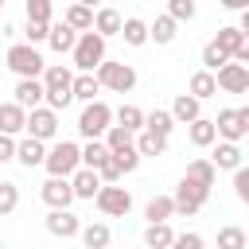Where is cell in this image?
Here are the masks:
<instances>
[{"label":"cell","mask_w":249,"mask_h":249,"mask_svg":"<svg viewBox=\"0 0 249 249\" xmlns=\"http://www.w3.org/2000/svg\"><path fill=\"white\" fill-rule=\"evenodd\" d=\"M43 86H47V109L62 113L74 101V70L66 62H51L47 74H43Z\"/></svg>","instance_id":"6da1fadb"},{"label":"cell","mask_w":249,"mask_h":249,"mask_svg":"<svg viewBox=\"0 0 249 249\" xmlns=\"http://www.w3.org/2000/svg\"><path fill=\"white\" fill-rule=\"evenodd\" d=\"M47 175L51 179H74L78 171H82V144H74V140H54L51 148H47Z\"/></svg>","instance_id":"7a4b0ae2"},{"label":"cell","mask_w":249,"mask_h":249,"mask_svg":"<svg viewBox=\"0 0 249 249\" xmlns=\"http://www.w3.org/2000/svg\"><path fill=\"white\" fill-rule=\"evenodd\" d=\"M4 62H8V70L16 74V82H23V78H43L47 66H51V62H43L39 47H31V43H12L8 54H4Z\"/></svg>","instance_id":"3957f363"},{"label":"cell","mask_w":249,"mask_h":249,"mask_svg":"<svg viewBox=\"0 0 249 249\" xmlns=\"http://www.w3.org/2000/svg\"><path fill=\"white\" fill-rule=\"evenodd\" d=\"M105 43L109 39H101L97 31H86V35H78V47H74V74H97V66L109 58V51H105Z\"/></svg>","instance_id":"277c9868"},{"label":"cell","mask_w":249,"mask_h":249,"mask_svg":"<svg viewBox=\"0 0 249 249\" xmlns=\"http://www.w3.org/2000/svg\"><path fill=\"white\" fill-rule=\"evenodd\" d=\"M117 121H113V109L105 105V101H93V105H82V113H78V136L89 144V140H105V132L113 128Z\"/></svg>","instance_id":"5b68a950"},{"label":"cell","mask_w":249,"mask_h":249,"mask_svg":"<svg viewBox=\"0 0 249 249\" xmlns=\"http://www.w3.org/2000/svg\"><path fill=\"white\" fill-rule=\"evenodd\" d=\"M97 82H101V89L132 93V89H136V70H132L128 62H113V58H105V62L97 66Z\"/></svg>","instance_id":"8992f818"},{"label":"cell","mask_w":249,"mask_h":249,"mask_svg":"<svg viewBox=\"0 0 249 249\" xmlns=\"http://www.w3.org/2000/svg\"><path fill=\"white\" fill-rule=\"evenodd\" d=\"M171 198H175V218H195V214H198V210L206 206L210 191H206V187H198V183H191V179L183 175Z\"/></svg>","instance_id":"52a82bcc"},{"label":"cell","mask_w":249,"mask_h":249,"mask_svg":"<svg viewBox=\"0 0 249 249\" xmlns=\"http://www.w3.org/2000/svg\"><path fill=\"white\" fill-rule=\"evenodd\" d=\"M93 206L105 218H124L132 210V195H128V187H101V195L93 198Z\"/></svg>","instance_id":"ba28073f"},{"label":"cell","mask_w":249,"mask_h":249,"mask_svg":"<svg viewBox=\"0 0 249 249\" xmlns=\"http://www.w3.org/2000/svg\"><path fill=\"white\" fill-rule=\"evenodd\" d=\"M12 93H16L12 101H16L19 109H27V113H35V109L47 105V86H43V78H23V82H16Z\"/></svg>","instance_id":"9c48e42d"},{"label":"cell","mask_w":249,"mask_h":249,"mask_svg":"<svg viewBox=\"0 0 249 249\" xmlns=\"http://www.w3.org/2000/svg\"><path fill=\"white\" fill-rule=\"evenodd\" d=\"M27 136H35V140H43V144H51L54 136H58V113L54 109H35V113H27Z\"/></svg>","instance_id":"30bf717a"},{"label":"cell","mask_w":249,"mask_h":249,"mask_svg":"<svg viewBox=\"0 0 249 249\" xmlns=\"http://www.w3.org/2000/svg\"><path fill=\"white\" fill-rule=\"evenodd\" d=\"M43 226H47V233L51 237H82V218L74 214V210H51L47 218H43Z\"/></svg>","instance_id":"8fae6325"},{"label":"cell","mask_w":249,"mask_h":249,"mask_svg":"<svg viewBox=\"0 0 249 249\" xmlns=\"http://www.w3.org/2000/svg\"><path fill=\"white\" fill-rule=\"evenodd\" d=\"M39 198H43L51 210H70L74 187H70V179H47V183L39 187Z\"/></svg>","instance_id":"7c38bea8"},{"label":"cell","mask_w":249,"mask_h":249,"mask_svg":"<svg viewBox=\"0 0 249 249\" xmlns=\"http://www.w3.org/2000/svg\"><path fill=\"white\" fill-rule=\"evenodd\" d=\"M214 78H218V89L222 93H249V66H241V62L222 66Z\"/></svg>","instance_id":"4fadbf2b"},{"label":"cell","mask_w":249,"mask_h":249,"mask_svg":"<svg viewBox=\"0 0 249 249\" xmlns=\"http://www.w3.org/2000/svg\"><path fill=\"white\" fill-rule=\"evenodd\" d=\"M27 132V109H19L16 101H0V136H19Z\"/></svg>","instance_id":"5bb4252c"},{"label":"cell","mask_w":249,"mask_h":249,"mask_svg":"<svg viewBox=\"0 0 249 249\" xmlns=\"http://www.w3.org/2000/svg\"><path fill=\"white\" fill-rule=\"evenodd\" d=\"M47 47H51L54 54H74V47H78V31H74L66 19H54V23H51V39H47Z\"/></svg>","instance_id":"9a60e30c"},{"label":"cell","mask_w":249,"mask_h":249,"mask_svg":"<svg viewBox=\"0 0 249 249\" xmlns=\"http://www.w3.org/2000/svg\"><path fill=\"white\" fill-rule=\"evenodd\" d=\"M16 160L31 171V167H43L47 163V144L35 140V136H19V148H16Z\"/></svg>","instance_id":"2e32d148"},{"label":"cell","mask_w":249,"mask_h":249,"mask_svg":"<svg viewBox=\"0 0 249 249\" xmlns=\"http://www.w3.org/2000/svg\"><path fill=\"white\" fill-rule=\"evenodd\" d=\"M171 117H175V124H195L198 117H202V101L198 97H191V93H179L175 101H171Z\"/></svg>","instance_id":"e0dca14e"},{"label":"cell","mask_w":249,"mask_h":249,"mask_svg":"<svg viewBox=\"0 0 249 249\" xmlns=\"http://www.w3.org/2000/svg\"><path fill=\"white\" fill-rule=\"evenodd\" d=\"M70 187H74V198H86V202H93V198L101 195V187H105V183H101V175H97V171L82 167V171L70 179Z\"/></svg>","instance_id":"ac0fdd59"},{"label":"cell","mask_w":249,"mask_h":249,"mask_svg":"<svg viewBox=\"0 0 249 249\" xmlns=\"http://www.w3.org/2000/svg\"><path fill=\"white\" fill-rule=\"evenodd\" d=\"M144 218H148V226L171 222V218H175V198H171V195H152L148 206H144Z\"/></svg>","instance_id":"d6986e66"},{"label":"cell","mask_w":249,"mask_h":249,"mask_svg":"<svg viewBox=\"0 0 249 249\" xmlns=\"http://www.w3.org/2000/svg\"><path fill=\"white\" fill-rule=\"evenodd\" d=\"M214 124H218V140H226V144H241V121H237V109H218V117H214Z\"/></svg>","instance_id":"ffe728a7"},{"label":"cell","mask_w":249,"mask_h":249,"mask_svg":"<svg viewBox=\"0 0 249 249\" xmlns=\"http://www.w3.org/2000/svg\"><path fill=\"white\" fill-rule=\"evenodd\" d=\"M210 163H214L218 171H237V167H241V144H226V140H218L214 152H210Z\"/></svg>","instance_id":"44dd1931"},{"label":"cell","mask_w":249,"mask_h":249,"mask_svg":"<svg viewBox=\"0 0 249 249\" xmlns=\"http://www.w3.org/2000/svg\"><path fill=\"white\" fill-rule=\"evenodd\" d=\"M187 179L198 183V187H206V191H214V183H218V167L210 163V156H198V160L187 163Z\"/></svg>","instance_id":"7402d4cb"},{"label":"cell","mask_w":249,"mask_h":249,"mask_svg":"<svg viewBox=\"0 0 249 249\" xmlns=\"http://www.w3.org/2000/svg\"><path fill=\"white\" fill-rule=\"evenodd\" d=\"M148 35H152V43H156V47H167V43H175V35H179V23H175L167 12H160V16L148 23Z\"/></svg>","instance_id":"603a6c76"},{"label":"cell","mask_w":249,"mask_h":249,"mask_svg":"<svg viewBox=\"0 0 249 249\" xmlns=\"http://www.w3.org/2000/svg\"><path fill=\"white\" fill-rule=\"evenodd\" d=\"M187 136H191L195 148H214V144H218V124H214V117H198V121L187 128Z\"/></svg>","instance_id":"cb8c5ba5"},{"label":"cell","mask_w":249,"mask_h":249,"mask_svg":"<svg viewBox=\"0 0 249 249\" xmlns=\"http://www.w3.org/2000/svg\"><path fill=\"white\" fill-rule=\"evenodd\" d=\"M62 19L78 31V35H86V31H93V19H97V12L89 8V4H70L66 12H62Z\"/></svg>","instance_id":"d4e9b609"},{"label":"cell","mask_w":249,"mask_h":249,"mask_svg":"<svg viewBox=\"0 0 249 249\" xmlns=\"http://www.w3.org/2000/svg\"><path fill=\"white\" fill-rule=\"evenodd\" d=\"M121 27H124V16H121L117 8H97L93 31H97L101 39H113V35H121Z\"/></svg>","instance_id":"484cf974"},{"label":"cell","mask_w":249,"mask_h":249,"mask_svg":"<svg viewBox=\"0 0 249 249\" xmlns=\"http://www.w3.org/2000/svg\"><path fill=\"white\" fill-rule=\"evenodd\" d=\"M187 93H191V97H198V101H206V97H214V93H218V78H214L210 70H195V74H191V82H187Z\"/></svg>","instance_id":"4316f807"},{"label":"cell","mask_w":249,"mask_h":249,"mask_svg":"<svg viewBox=\"0 0 249 249\" xmlns=\"http://www.w3.org/2000/svg\"><path fill=\"white\" fill-rule=\"evenodd\" d=\"M97 93H101V82H97V74H74V101H82V105H93V101H101Z\"/></svg>","instance_id":"83f0119b"},{"label":"cell","mask_w":249,"mask_h":249,"mask_svg":"<svg viewBox=\"0 0 249 249\" xmlns=\"http://www.w3.org/2000/svg\"><path fill=\"white\" fill-rule=\"evenodd\" d=\"M144 109H136V105H121V109H113V121L124 128V132H132V136H140L144 132Z\"/></svg>","instance_id":"f1b7e54d"},{"label":"cell","mask_w":249,"mask_h":249,"mask_svg":"<svg viewBox=\"0 0 249 249\" xmlns=\"http://www.w3.org/2000/svg\"><path fill=\"white\" fill-rule=\"evenodd\" d=\"M121 39H124L128 47H144V43H152V35H148V23H144L140 16H124V27H121Z\"/></svg>","instance_id":"f546056e"},{"label":"cell","mask_w":249,"mask_h":249,"mask_svg":"<svg viewBox=\"0 0 249 249\" xmlns=\"http://www.w3.org/2000/svg\"><path fill=\"white\" fill-rule=\"evenodd\" d=\"M171 128H175V117H171V109H152L148 117H144V132H152V136H171Z\"/></svg>","instance_id":"4dcf8cb0"},{"label":"cell","mask_w":249,"mask_h":249,"mask_svg":"<svg viewBox=\"0 0 249 249\" xmlns=\"http://www.w3.org/2000/svg\"><path fill=\"white\" fill-rule=\"evenodd\" d=\"M109 148H105V140H89V144H82V167H89V171H101L105 163H109Z\"/></svg>","instance_id":"1f68e13d"},{"label":"cell","mask_w":249,"mask_h":249,"mask_svg":"<svg viewBox=\"0 0 249 249\" xmlns=\"http://www.w3.org/2000/svg\"><path fill=\"white\" fill-rule=\"evenodd\" d=\"M109 241H113V230L105 222H86L82 226V245L86 249H105Z\"/></svg>","instance_id":"d6a6232c"},{"label":"cell","mask_w":249,"mask_h":249,"mask_svg":"<svg viewBox=\"0 0 249 249\" xmlns=\"http://www.w3.org/2000/svg\"><path fill=\"white\" fill-rule=\"evenodd\" d=\"M175 230H171V222H163V226H144V245L148 249H171L175 245Z\"/></svg>","instance_id":"836d02e7"},{"label":"cell","mask_w":249,"mask_h":249,"mask_svg":"<svg viewBox=\"0 0 249 249\" xmlns=\"http://www.w3.org/2000/svg\"><path fill=\"white\" fill-rule=\"evenodd\" d=\"M214 43H218V47H222V51H226V54L233 58V54L241 51V43H245V35H241V27H237V23H226V27H218V35H214Z\"/></svg>","instance_id":"e575fe53"},{"label":"cell","mask_w":249,"mask_h":249,"mask_svg":"<svg viewBox=\"0 0 249 249\" xmlns=\"http://www.w3.org/2000/svg\"><path fill=\"white\" fill-rule=\"evenodd\" d=\"M230 62H233V58H230V54H226V51H222V47H218L214 39H210V43L202 47V70L218 74V70H222V66H230Z\"/></svg>","instance_id":"d590c367"},{"label":"cell","mask_w":249,"mask_h":249,"mask_svg":"<svg viewBox=\"0 0 249 249\" xmlns=\"http://www.w3.org/2000/svg\"><path fill=\"white\" fill-rule=\"evenodd\" d=\"M105 148H109L113 156H121V152H128V148H136V136H132V132H124L121 124H113V128L105 132Z\"/></svg>","instance_id":"8d00e7d4"},{"label":"cell","mask_w":249,"mask_h":249,"mask_svg":"<svg viewBox=\"0 0 249 249\" xmlns=\"http://www.w3.org/2000/svg\"><path fill=\"white\" fill-rule=\"evenodd\" d=\"M27 23H43V27H51L54 23V8H51V0H27Z\"/></svg>","instance_id":"74e56055"},{"label":"cell","mask_w":249,"mask_h":249,"mask_svg":"<svg viewBox=\"0 0 249 249\" xmlns=\"http://www.w3.org/2000/svg\"><path fill=\"white\" fill-rule=\"evenodd\" d=\"M218 249H249V237L241 226H222L218 230Z\"/></svg>","instance_id":"f35d334b"},{"label":"cell","mask_w":249,"mask_h":249,"mask_svg":"<svg viewBox=\"0 0 249 249\" xmlns=\"http://www.w3.org/2000/svg\"><path fill=\"white\" fill-rule=\"evenodd\" d=\"M136 152L140 156H167V140L163 136H152V132H140L136 136Z\"/></svg>","instance_id":"ab89813d"},{"label":"cell","mask_w":249,"mask_h":249,"mask_svg":"<svg viewBox=\"0 0 249 249\" xmlns=\"http://www.w3.org/2000/svg\"><path fill=\"white\" fill-rule=\"evenodd\" d=\"M16 206H19V187H16L12 179H0V218L12 214Z\"/></svg>","instance_id":"60d3db41"},{"label":"cell","mask_w":249,"mask_h":249,"mask_svg":"<svg viewBox=\"0 0 249 249\" xmlns=\"http://www.w3.org/2000/svg\"><path fill=\"white\" fill-rule=\"evenodd\" d=\"M195 0H167V16L175 19V23H183V19H195Z\"/></svg>","instance_id":"b9f144b4"},{"label":"cell","mask_w":249,"mask_h":249,"mask_svg":"<svg viewBox=\"0 0 249 249\" xmlns=\"http://www.w3.org/2000/svg\"><path fill=\"white\" fill-rule=\"evenodd\" d=\"M233 195H237V202L249 206V167H245V163L233 171Z\"/></svg>","instance_id":"7bdbcfd3"},{"label":"cell","mask_w":249,"mask_h":249,"mask_svg":"<svg viewBox=\"0 0 249 249\" xmlns=\"http://www.w3.org/2000/svg\"><path fill=\"white\" fill-rule=\"evenodd\" d=\"M47 39H51V27H43V23H23V43L39 47V43H47Z\"/></svg>","instance_id":"ee69618b"},{"label":"cell","mask_w":249,"mask_h":249,"mask_svg":"<svg viewBox=\"0 0 249 249\" xmlns=\"http://www.w3.org/2000/svg\"><path fill=\"white\" fill-rule=\"evenodd\" d=\"M171 249H206V241H202V233L187 230V233H179V237H175V245H171Z\"/></svg>","instance_id":"f6af8a7d"},{"label":"cell","mask_w":249,"mask_h":249,"mask_svg":"<svg viewBox=\"0 0 249 249\" xmlns=\"http://www.w3.org/2000/svg\"><path fill=\"white\" fill-rule=\"evenodd\" d=\"M113 160L121 163V171H124V175L140 167V152H136V148H128V152H121V156H113Z\"/></svg>","instance_id":"bcb514c9"},{"label":"cell","mask_w":249,"mask_h":249,"mask_svg":"<svg viewBox=\"0 0 249 249\" xmlns=\"http://www.w3.org/2000/svg\"><path fill=\"white\" fill-rule=\"evenodd\" d=\"M16 148H19V140L0 136V163H12V160H16Z\"/></svg>","instance_id":"7dc6e473"},{"label":"cell","mask_w":249,"mask_h":249,"mask_svg":"<svg viewBox=\"0 0 249 249\" xmlns=\"http://www.w3.org/2000/svg\"><path fill=\"white\" fill-rule=\"evenodd\" d=\"M233 62H241V66H249V39H245V43H241V51L233 54Z\"/></svg>","instance_id":"c3c4849f"},{"label":"cell","mask_w":249,"mask_h":249,"mask_svg":"<svg viewBox=\"0 0 249 249\" xmlns=\"http://www.w3.org/2000/svg\"><path fill=\"white\" fill-rule=\"evenodd\" d=\"M237 121H241V132L249 136V105H241V109H237Z\"/></svg>","instance_id":"681fc988"},{"label":"cell","mask_w":249,"mask_h":249,"mask_svg":"<svg viewBox=\"0 0 249 249\" xmlns=\"http://www.w3.org/2000/svg\"><path fill=\"white\" fill-rule=\"evenodd\" d=\"M237 27H241V35L249 39V12H241V19H237Z\"/></svg>","instance_id":"f907efd6"},{"label":"cell","mask_w":249,"mask_h":249,"mask_svg":"<svg viewBox=\"0 0 249 249\" xmlns=\"http://www.w3.org/2000/svg\"><path fill=\"white\" fill-rule=\"evenodd\" d=\"M0 16H4V0H0Z\"/></svg>","instance_id":"816d5d0a"},{"label":"cell","mask_w":249,"mask_h":249,"mask_svg":"<svg viewBox=\"0 0 249 249\" xmlns=\"http://www.w3.org/2000/svg\"><path fill=\"white\" fill-rule=\"evenodd\" d=\"M0 249H4V237H0Z\"/></svg>","instance_id":"f5cc1de1"},{"label":"cell","mask_w":249,"mask_h":249,"mask_svg":"<svg viewBox=\"0 0 249 249\" xmlns=\"http://www.w3.org/2000/svg\"><path fill=\"white\" fill-rule=\"evenodd\" d=\"M245 97H249V93H245Z\"/></svg>","instance_id":"db71d44e"}]
</instances>
